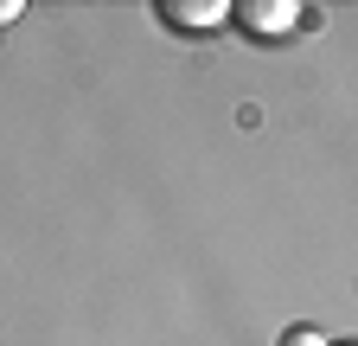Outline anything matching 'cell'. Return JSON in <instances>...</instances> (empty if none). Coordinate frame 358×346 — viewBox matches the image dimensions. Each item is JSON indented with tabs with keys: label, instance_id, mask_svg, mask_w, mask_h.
I'll use <instances>...</instances> for the list:
<instances>
[{
	"label": "cell",
	"instance_id": "277c9868",
	"mask_svg": "<svg viewBox=\"0 0 358 346\" xmlns=\"http://www.w3.org/2000/svg\"><path fill=\"white\" fill-rule=\"evenodd\" d=\"M20 13H26V0H0V26H13Z\"/></svg>",
	"mask_w": 358,
	"mask_h": 346
},
{
	"label": "cell",
	"instance_id": "6da1fadb",
	"mask_svg": "<svg viewBox=\"0 0 358 346\" xmlns=\"http://www.w3.org/2000/svg\"><path fill=\"white\" fill-rule=\"evenodd\" d=\"M231 20H237L250 39H282V32L301 26V7H294V0H237Z\"/></svg>",
	"mask_w": 358,
	"mask_h": 346
},
{
	"label": "cell",
	"instance_id": "3957f363",
	"mask_svg": "<svg viewBox=\"0 0 358 346\" xmlns=\"http://www.w3.org/2000/svg\"><path fill=\"white\" fill-rule=\"evenodd\" d=\"M282 346H327V333H320V327H288Z\"/></svg>",
	"mask_w": 358,
	"mask_h": 346
},
{
	"label": "cell",
	"instance_id": "7a4b0ae2",
	"mask_svg": "<svg viewBox=\"0 0 358 346\" xmlns=\"http://www.w3.org/2000/svg\"><path fill=\"white\" fill-rule=\"evenodd\" d=\"M173 32H211L217 20H231V7H224V0H160L154 7Z\"/></svg>",
	"mask_w": 358,
	"mask_h": 346
},
{
	"label": "cell",
	"instance_id": "5b68a950",
	"mask_svg": "<svg viewBox=\"0 0 358 346\" xmlns=\"http://www.w3.org/2000/svg\"><path fill=\"white\" fill-rule=\"evenodd\" d=\"M327 346H352V340H327Z\"/></svg>",
	"mask_w": 358,
	"mask_h": 346
}]
</instances>
